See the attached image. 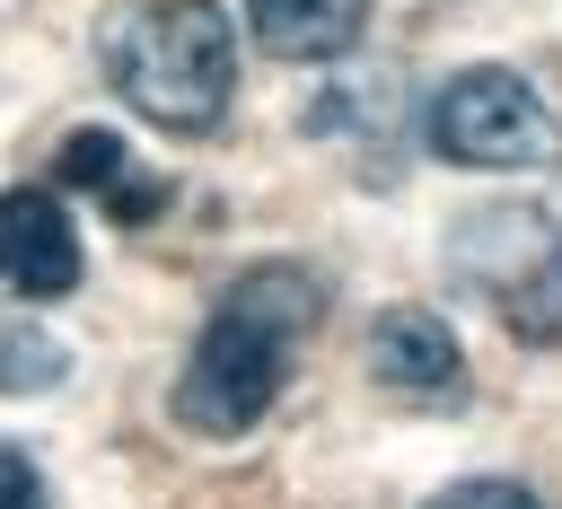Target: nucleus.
Returning <instances> with one entry per match:
<instances>
[{
	"label": "nucleus",
	"mask_w": 562,
	"mask_h": 509,
	"mask_svg": "<svg viewBox=\"0 0 562 509\" xmlns=\"http://www.w3.org/2000/svg\"><path fill=\"white\" fill-rule=\"evenodd\" d=\"M316 316H325V281H316L307 263H290V255L246 263V272L220 290V307L202 316L193 351H184L176 421H184L193 439H246V430L272 412V395H281V377H290V351L307 342Z\"/></svg>",
	"instance_id": "1"
},
{
	"label": "nucleus",
	"mask_w": 562,
	"mask_h": 509,
	"mask_svg": "<svg viewBox=\"0 0 562 509\" xmlns=\"http://www.w3.org/2000/svg\"><path fill=\"white\" fill-rule=\"evenodd\" d=\"M97 61H105L114 97L132 114H149L158 132H211L237 88V35L202 0H149V9L105 18Z\"/></svg>",
	"instance_id": "2"
},
{
	"label": "nucleus",
	"mask_w": 562,
	"mask_h": 509,
	"mask_svg": "<svg viewBox=\"0 0 562 509\" xmlns=\"http://www.w3.org/2000/svg\"><path fill=\"white\" fill-rule=\"evenodd\" d=\"M448 272L518 342H562V211H544V202H474V211H457Z\"/></svg>",
	"instance_id": "3"
},
{
	"label": "nucleus",
	"mask_w": 562,
	"mask_h": 509,
	"mask_svg": "<svg viewBox=\"0 0 562 509\" xmlns=\"http://www.w3.org/2000/svg\"><path fill=\"white\" fill-rule=\"evenodd\" d=\"M430 149L448 167H483V176H509V167H553L562 158V114L501 61H474L457 70L439 97H430Z\"/></svg>",
	"instance_id": "4"
},
{
	"label": "nucleus",
	"mask_w": 562,
	"mask_h": 509,
	"mask_svg": "<svg viewBox=\"0 0 562 509\" xmlns=\"http://www.w3.org/2000/svg\"><path fill=\"white\" fill-rule=\"evenodd\" d=\"M79 272H88V255H79L70 211L44 184H9L0 193V290H18V298H70Z\"/></svg>",
	"instance_id": "5"
},
{
	"label": "nucleus",
	"mask_w": 562,
	"mask_h": 509,
	"mask_svg": "<svg viewBox=\"0 0 562 509\" xmlns=\"http://www.w3.org/2000/svg\"><path fill=\"white\" fill-rule=\"evenodd\" d=\"M369 369L404 404H457L465 395V351H457L448 316H430V307H386L369 325Z\"/></svg>",
	"instance_id": "6"
},
{
	"label": "nucleus",
	"mask_w": 562,
	"mask_h": 509,
	"mask_svg": "<svg viewBox=\"0 0 562 509\" xmlns=\"http://www.w3.org/2000/svg\"><path fill=\"white\" fill-rule=\"evenodd\" d=\"M61 184H79V193H97L123 228H149L158 211H167V176H149V167H132V149L114 140V132H70L61 140Z\"/></svg>",
	"instance_id": "7"
},
{
	"label": "nucleus",
	"mask_w": 562,
	"mask_h": 509,
	"mask_svg": "<svg viewBox=\"0 0 562 509\" xmlns=\"http://www.w3.org/2000/svg\"><path fill=\"white\" fill-rule=\"evenodd\" d=\"M246 26L272 61H334L360 44L369 0H246Z\"/></svg>",
	"instance_id": "8"
},
{
	"label": "nucleus",
	"mask_w": 562,
	"mask_h": 509,
	"mask_svg": "<svg viewBox=\"0 0 562 509\" xmlns=\"http://www.w3.org/2000/svg\"><path fill=\"white\" fill-rule=\"evenodd\" d=\"M70 369L61 333H44L35 316H0V395H53Z\"/></svg>",
	"instance_id": "9"
},
{
	"label": "nucleus",
	"mask_w": 562,
	"mask_h": 509,
	"mask_svg": "<svg viewBox=\"0 0 562 509\" xmlns=\"http://www.w3.org/2000/svg\"><path fill=\"white\" fill-rule=\"evenodd\" d=\"M422 509H544L527 483H501V474H474V483H448L439 500H422Z\"/></svg>",
	"instance_id": "10"
},
{
	"label": "nucleus",
	"mask_w": 562,
	"mask_h": 509,
	"mask_svg": "<svg viewBox=\"0 0 562 509\" xmlns=\"http://www.w3.org/2000/svg\"><path fill=\"white\" fill-rule=\"evenodd\" d=\"M0 509H53L44 483H35V465H26L18 448H0Z\"/></svg>",
	"instance_id": "11"
}]
</instances>
